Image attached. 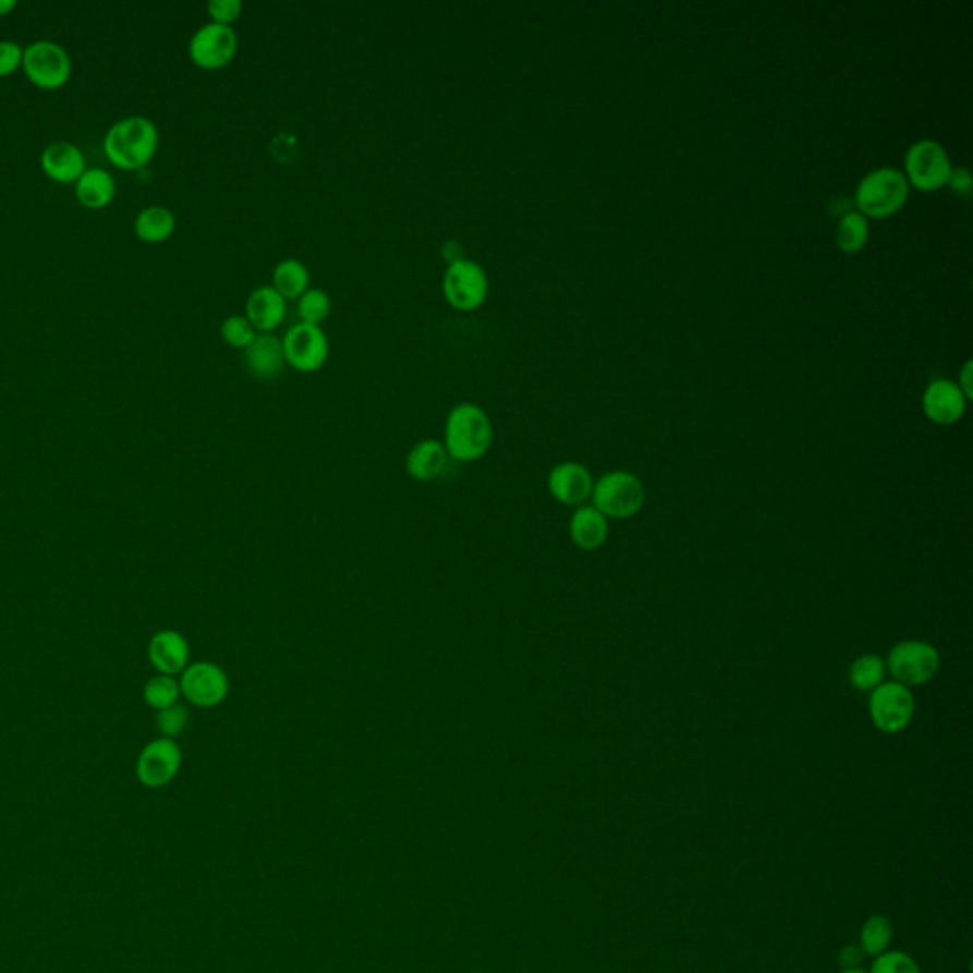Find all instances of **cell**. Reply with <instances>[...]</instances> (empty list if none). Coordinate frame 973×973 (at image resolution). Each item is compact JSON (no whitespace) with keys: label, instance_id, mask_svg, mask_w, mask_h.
I'll return each instance as SVG.
<instances>
[{"label":"cell","instance_id":"obj_1","mask_svg":"<svg viewBox=\"0 0 973 973\" xmlns=\"http://www.w3.org/2000/svg\"><path fill=\"white\" fill-rule=\"evenodd\" d=\"M495 441V428L489 415L477 403H457L446 418L443 446L449 459L476 462L489 453Z\"/></svg>","mask_w":973,"mask_h":973},{"label":"cell","instance_id":"obj_2","mask_svg":"<svg viewBox=\"0 0 973 973\" xmlns=\"http://www.w3.org/2000/svg\"><path fill=\"white\" fill-rule=\"evenodd\" d=\"M158 149V130L145 117H126L112 124L105 137V155L117 168L139 170Z\"/></svg>","mask_w":973,"mask_h":973},{"label":"cell","instance_id":"obj_3","mask_svg":"<svg viewBox=\"0 0 973 973\" xmlns=\"http://www.w3.org/2000/svg\"><path fill=\"white\" fill-rule=\"evenodd\" d=\"M905 175L896 168H878L860 181L855 206L865 219H888L905 206L909 198Z\"/></svg>","mask_w":973,"mask_h":973},{"label":"cell","instance_id":"obj_4","mask_svg":"<svg viewBox=\"0 0 973 973\" xmlns=\"http://www.w3.org/2000/svg\"><path fill=\"white\" fill-rule=\"evenodd\" d=\"M645 485L630 472H610L599 477L592 490L595 510L612 520H628L645 504Z\"/></svg>","mask_w":973,"mask_h":973},{"label":"cell","instance_id":"obj_5","mask_svg":"<svg viewBox=\"0 0 973 973\" xmlns=\"http://www.w3.org/2000/svg\"><path fill=\"white\" fill-rule=\"evenodd\" d=\"M441 291L449 306L459 313H474L489 295V276L472 259H454L443 272Z\"/></svg>","mask_w":973,"mask_h":973},{"label":"cell","instance_id":"obj_6","mask_svg":"<svg viewBox=\"0 0 973 973\" xmlns=\"http://www.w3.org/2000/svg\"><path fill=\"white\" fill-rule=\"evenodd\" d=\"M951 158L944 145L934 139H921L907 150L905 175L909 186L922 193H936L944 188L951 178Z\"/></svg>","mask_w":973,"mask_h":973},{"label":"cell","instance_id":"obj_7","mask_svg":"<svg viewBox=\"0 0 973 973\" xmlns=\"http://www.w3.org/2000/svg\"><path fill=\"white\" fill-rule=\"evenodd\" d=\"M886 666L896 683L909 689L932 681L941 666V656L934 645L924 641H901L888 654Z\"/></svg>","mask_w":973,"mask_h":973},{"label":"cell","instance_id":"obj_8","mask_svg":"<svg viewBox=\"0 0 973 973\" xmlns=\"http://www.w3.org/2000/svg\"><path fill=\"white\" fill-rule=\"evenodd\" d=\"M23 71L35 86L58 89L71 78V58L65 48L50 40H38L23 50Z\"/></svg>","mask_w":973,"mask_h":973},{"label":"cell","instance_id":"obj_9","mask_svg":"<svg viewBox=\"0 0 973 973\" xmlns=\"http://www.w3.org/2000/svg\"><path fill=\"white\" fill-rule=\"evenodd\" d=\"M179 686L181 696H185L193 706L204 709L221 706L231 692V681L224 669L208 660L188 664L181 673Z\"/></svg>","mask_w":973,"mask_h":973},{"label":"cell","instance_id":"obj_10","mask_svg":"<svg viewBox=\"0 0 973 973\" xmlns=\"http://www.w3.org/2000/svg\"><path fill=\"white\" fill-rule=\"evenodd\" d=\"M239 53V35L229 25L206 23L194 33L188 42V58L196 68L206 71L231 65Z\"/></svg>","mask_w":973,"mask_h":973},{"label":"cell","instance_id":"obj_11","mask_svg":"<svg viewBox=\"0 0 973 973\" xmlns=\"http://www.w3.org/2000/svg\"><path fill=\"white\" fill-rule=\"evenodd\" d=\"M285 364L299 373L320 372L329 360V339L320 326L299 321L282 339Z\"/></svg>","mask_w":973,"mask_h":973},{"label":"cell","instance_id":"obj_12","mask_svg":"<svg viewBox=\"0 0 973 973\" xmlns=\"http://www.w3.org/2000/svg\"><path fill=\"white\" fill-rule=\"evenodd\" d=\"M869 715L871 721L880 732H901L913 721V694L896 681L878 684L875 691H871Z\"/></svg>","mask_w":973,"mask_h":973},{"label":"cell","instance_id":"obj_13","mask_svg":"<svg viewBox=\"0 0 973 973\" xmlns=\"http://www.w3.org/2000/svg\"><path fill=\"white\" fill-rule=\"evenodd\" d=\"M183 763V753L175 740L171 738H158L155 742L147 743L137 758V780L145 788L158 789L168 786Z\"/></svg>","mask_w":973,"mask_h":973},{"label":"cell","instance_id":"obj_14","mask_svg":"<svg viewBox=\"0 0 973 973\" xmlns=\"http://www.w3.org/2000/svg\"><path fill=\"white\" fill-rule=\"evenodd\" d=\"M968 400L954 380L936 379L922 396V411L932 423L951 426L966 413Z\"/></svg>","mask_w":973,"mask_h":973},{"label":"cell","instance_id":"obj_15","mask_svg":"<svg viewBox=\"0 0 973 973\" xmlns=\"http://www.w3.org/2000/svg\"><path fill=\"white\" fill-rule=\"evenodd\" d=\"M551 497L565 506H582L594 490V477L580 462H559L548 474Z\"/></svg>","mask_w":973,"mask_h":973},{"label":"cell","instance_id":"obj_16","mask_svg":"<svg viewBox=\"0 0 973 973\" xmlns=\"http://www.w3.org/2000/svg\"><path fill=\"white\" fill-rule=\"evenodd\" d=\"M245 372L259 380H272L285 367L282 339L272 333H257L252 344L244 350Z\"/></svg>","mask_w":973,"mask_h":973},{"label":"cell","instance_id":"obj_17","mask_svg":"<svg viewBox=\"0 0 973 973\" xmlns=\"http://www.w3.org/2000/svg\"><path fill=\"white\" fill-rule=\"evenodd\" d=\"M288 314V301L272 288L260 285L250 293L245 301V318L250 320L257 333H272L282 326Z\"/></svg>","mask_w":973,"mask_h":973},{"label":"cell","instance_id":"obj_18","mask_svg":"<svg viewBox=\"0 0 973 973\" xmlns=\"http://www.w3.org/2000/svg\"><path fill=\"white\" fill-rule=\"evenodd\" d=\"M149 660L160 676L183 673L191 661L188 641L179 632L162 630L150 640Z\"/></svg>","mask_w":973,"mask_h":973},{"label":"cell","instance_id":"obj_19","mask_svg":"<svg viewBox=\"0 0 973 973\" xmlns=\"http://www.w3.org/2000/svg\"><path fill=\"white\" fill-rule=\"evenodd\" d=\"M449 464V454H447L443 441L438 439H423L415 446L411 447V451L405 459V470L409 476L421 484H430L434 479L441 477Z\"/></svg>","mask_w":973,"mask_h":973},{"label":"cell","instance_id":"obj_20","mask_svg":"<svg viewBox=\"0 0 973 973\" xmlns=\"http://www.w3.org/2000/svg\"><path fill=\"white\" fill-rule=\"evenodd\" d=\"M40 166L46 175L58 183H75L86 171V160L82 150L68 142L48 145L40 155Z\"/></svg>","mask_w":973,"mask_h":973},{"label":"cell","instance_id":"obj_21","mask_svg":"<svg viewBox=\"0 0 973 973\" xmlns=\"http://www.w3.org/2000/svg\"><path fill=\"white\" fill-rule=\"evenodd\" d=\"M569 535L582 550H597L609 536V521L594 506H579L569 521Z\"/></svg>","mask_w":973,"mask_h":973},{"label":"cell","instance_id":"obj_22","mask_svg":"<svg viewBox=\"0 0 973 973\" xmlns=\"http://www.w3.org/2000/svg\"><path fill=\"white\" fill-rule=\"evenodd\" d=\"M117 193V183L109 171L92 168L76 181V198L89 209L105 208Z\"/></svg>","mask_w":973,"mask_h":973},{"label":"cell","instance_id":"obj_23","mask_svg":"<svg viewBox=\"0 0 973 973\" xmlns=\"http://www.w3.org/2000/svg\"><path fill=\"white\" fill-rule=\"evenodd\" d=\"M272 288L285 301H299L305 291L311 290V272L305 263L299 259H283L272 272Z\"/></svg>","mask_w":973,"mask_h":973},{"label":"cell","instance_id":"obj_24","mask_svg":"<svg viewBox=\"0 0 973 973\" xmlns=\"http://www.w3.org/2000/svg\"><path fill=\"white\" fill-rule=\"evenodd\" d=\"M175 232V216L162 206L142 209L135 219V234L149 244H160Z\"/></svg>","mask_w":973,"mask_h":973},{"label":"cell","instance_id":"obj_25","mask_svg":"<svg viewBox=\"0 0 973 973\" xmlns=\"http://www.w3.org/2000/svg\"><path fill=\"white\" fill-rule=\"evenodd\" d=\"M869 240V223L860 211H848L837 227V245L842 253L855 255Z\"/></svg>","mask_w":973,"mask_h":973},{"label":"cell","instance_id":"obj_26","mask_svg":"<svg viewBox=\"0 0 973 973\" xmlns=\"http://www.w3.org/2000/svg\"><path fill=\"white\" fill-rule=\"evenodd\" d=\"M892 922L888 921L885 914H873L863 924L860 947L867 957L875 959L878 954L888 951V947L892 944Z\"/></svg>","mask_w":973,"mask_h":973},{"label":"cell","instance_id":"obj_27","mask_svg":"<svg viewBox=\"0 0 973 973\" xmlns=\"http://www.w3.org/2000/svg\"><path fill=\"white\" fill-rule=\"evenodd\" d=\"M886 661L877 654H863L850 666V683L858 691H875L885 683Z\"/></svg>","mask_w":973,"mask_h":973},{"label":"cell","instance_id":"obj_28","mask_svg":"<svg viewBox=\"0 0 973 973\" xmlns=\"http://www.w3.org/2000/svg\"><path fill=\"white\" fill-rule=\"evenodd\" d=\"M143 696H145L147 706L160 711V709L178 704L179 696H181V686H179V681L175 677L160 676L158 673L157 677L150 679L149 683L145 684Z\"/></svg>","mask_w":973,"mask_h":973},{"label":"cell","instance_id":"obj_29","mask_svg":"<svg viewBox=\"0 0 973 973\" xmlns=\"http://www.w3.org/2000/svg\"><path fill=\"white\" fill-rule=\"evenodd\" d=\"M297 313L303 324L321 327L331 314V297L320 288H311L299 299Z\"/></svg>","mask_w":973,"mask_h":973},{"label":"cell","instance_id":"obj_30","mask_svg":"<svg viewBox=\"0 0 973 973\" xmlns=\"http://www.w3.org/2000/svg\"><path fill=\"white\" fill-rule=\"evenodd\" d=\"M221 337L232 349L245 350L257 337V331L245 316L234 314L221 324Z\"/></svg>","mask_w":973,"mask_h":973},{"label":"cell","instance_id":"obj_31","mask_svg":"<svg viewBox=\"0 0 973 973\" xmlns=\"http://www.w3.org/2000/svg\"><path fill=\"white\" fill-rule=\"evenodd\" d=\"M867 973H922V970L911 954L886 951L875 957Z\"/></svg>","mask_w":973,"mask_h":973},{"label":"cell","instance_id":"obj_32","mask_svg":"<svg viewBox=\"0 0 973 973\" xmlns=\"http://www.w3.org/2000/svg\"><path fill=\"white\" fill-rule=\"evenodd\" d=\"M188 725V709L181 704L160 709L157 715V727L162 732L163 738H175L186 729Z\"/></svg>","mask_w":973,"mask_h":973},{"label":"cell","instance_id":"obj_33","mask_svg":"<svg viewBox=\"0 0 973 973\" xmlns=\"http://www.w3.org/2000/svg\"><path fill=\"white\" fill-rule=\"evenodd\" d=\"M242 10H244V4L240 0H209L208 2L211 23H219V25L231 27L232 23L239 22Z\"/></svg>","mask_w":973,"mask_h":973},{"label":"cell","instance_id":"obj_34","mask_svg":"<svg viewBox=\"0 0 973 973\" xmlns=\"http://www.w3.org/2000/svg\"><path fill=\"white\" fill-rule=\"evenodd\" d=\"M23 50L12 40H0V76L12 75L22 65Z\"/></svg>","mask_w":973,"mask_h":973},{"label":"cell","instance_id":"obj_35","mask_svg":"<svg viewBox=\"0 0 973 973\" xmlns=\"http://www.w3.org/2000/svg\"><path fill=\"white\" fill-rule=\"evenodd\" d=\"M865 957H867V954L863 952L860 945H848V947H844V949L839 952V966L842 968V970L860 968V964H862Z\"/></svg>","mask_w":973,"mask_h":973},{"label":"cell","instance_id":"obj_36","mask_svg":"<svg viewBox=\"0 0 973 973\" xmlns=\"http://www.w3.org/2000/svg\"><path fill=\"white\" fill-rule=\"evenodd\" d=\"M947 185L951 186L952 193L960 194V196H968V194L972 193V175H970V171L964 170V168L952 170L951 178H949V183H947Z\"/></svg>","mask_w":973,"mask_h":973},{"label":"cell","instance_id":"obj_37","mask_svg":"<svg viewBox=\"0 0 973 973\" xmlns=\"http://www.w3.org/2000/svg\"><path fill=\"white\" fill-rule=\"evenodd\" d=\"M972 369L973 362L972 360H968L966 364H964V367H962V372H960V380L959 382H957L960 390H962V394L966 396V400H972L973 398Z\"/></svg>","mask_w":973,"mask_h":973},{"label":"cell","instance_id":"obj_38","mask_svg":"<svg viewBox=\"0 0 973 973\" xmlns=\"http://www.w3.org/2000/svg\"><path fill=\"white\" fill-rule=\"evenodd\" d=\"M15 8V0H0V15H7Z\"/></svg>","mask_w":973,"mask_h":973},{"label":"cell","instance_id":"obj_39","mask_svg":"<svg viewBox=\"0 0 973 973\" xmlns=\"http://www.w3.org/2000/svg\"><path fill=\"white\" fill-rule=\"evenodd\" d=\"M839 973H867L862 968H850V970H840Z\"/></svg>","mask_w":973,"mask_h":973}]
</instances>
